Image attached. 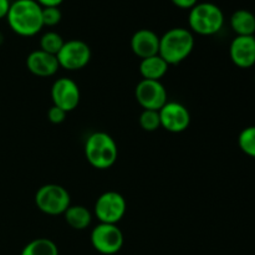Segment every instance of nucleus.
Returning <instances> with one entry per match:
<instances>
[{
  "mask_svg": "<svg viewBox=\"0 0 255 255\" xmlns=\"http://www.w3.org/2000/svg\"><path fill=\"white\" fill-rule=\"evenodd\" d=\"M9 27L19 36H35L44 27L42 7L35 0H15L6 15Z\"/></svg>",
  "mask_w": 255,
  "mask_h": 255,
  "instance_id": "f257e3e1",
  "label": "nucleus"
},
{
  "mask_svg": "<svg viewBox=\"0 0 255 255\" xmlns=\"http://www.w3.org/2000/svg\"><path fill=\"white\" fill-rule=\"evenodd\" d=\"M194 49V36L186 27H172L159 36L158 55L168 65L183 62Z\"/></svg>",
  "mask_w": 255,
  "mask_h": 255,
  "instance_id": "f03ea898",
  "label": "nucleus"
},
{
  "mask_svg": "<svg viewBox=\"0 0 255 255\" xmlns=\"http://www.w3.org/2000/svg\"><path fill=\"white\" fill-rule=\"evenodd\" d=\"M85 157L94 168H111L119 157L116 141L107 132H94L85 142Z\"/></svg>",
  "mask_w": 255,
  "mask_h": 255,
  "instance_id": "7ed1b4c3",
  "label": "nucleus"
},
{
  "mask_svg": "<svg viewBox=\"0 0 255 255\" xmlns=\"http://www.w3.org/2000/svg\"><path fill=\"white\" fill-rule=\"evenodd\" d=\"M189 30L201 36L218 34L224 25V14L221 7L213 2H198L189 10Z\"/></svg>",
  "mask_w": 255,
  "mask_h": 255,
  "instance_id": "20e7f679",
  "label": "nucleus"
},
{
  "mask_svg": "<svg viewBox=\"0 0 255 255\" xmlns=\"http://www.w3.org/2000/svg\"><path fill=\"white\" fill-rule=\"evenodd\" d=\"M35 204L40 212L47 216H60L71 206V198L66 188L60 184L49 183L37 189Z\"/></svg>",
  "mask_w": 255,
  "mask_h": 255,
  "instance_id": "39448f33",
  "label": "nucleus"
},
{
  "mask_svg": "<svg viewBox=\"0 0 255 255\" xmlns=\"http://www.w3.org/2000/svg\"><path fill=\"white\" fill-rule=\"evenodd\" d=\"M127 203L125 197L116 191H107L96 199L94 213L100 223L117 224L125 217Z\"/></svg>",
  "mask_w": 255,
  "mask_h": 255,
  "instance_id": "423d86ee",
  "label": "nucleus"
},
{
  "mask_svg": "<svg viewBox=\"0 0 255 255\" xmlns=\"http://www.w3.org/2000/svg\"><path fill=\"white\" fill-rule=\"evenodd\" d=\"M90 241L95 251L100 254L114 255L124 247V233L117 224L99 223L92 229Z\"/></svg>",
  "mask_w": 255,
  "mask_h": 255,
  "instance_id": "0eeeda50",
  "label": "nucleus"
},
{
  "mask_svg": "<svg viewBox=\"0 0 255 255\" xmlns=\"http://www.w3.org/2000/svg\"><path fill=\"white\" fill-rule=\"evenodd\" d=\"M56 57L60 67L69 71H77L87 66L90 62L91 49L82 40L72 39L64 42Z\"/></svg>",
  "mask_w": 255,
  "mask_h": 255,
  "instance_id": "6e6552de",
  "label": "nucleus"
},
{
  "mask_svg": "<svg viewBox=\"0 0 255 255\" xmlns=\"http://www.w3.org/2000/svg\"><path fill=\"white\" fill-rule=\"evenodd\" d=\"M134 97L143 110L159 111L168 102L166 87L161 81L153 80L142 79L134 89Z\"/></svg>",
  "mask_w": 255,
  "mask_h": 255,
  "instance_id": "1a4fd4ad",
  "label": "nucleus"
},
{
  "mask_svg": "<svg viewBox=\"0 0 255 255\" xmlns=\"http://www.w3.org/2000/svg\"><path fill=\"white\" fill-rule=\"evenodd\" d=\"M51 99L55 106L60 107L67 114L74 111L81 100L79 85L69 77H60L51 86Z\"/></svg>",
  "mask_w": 255,
  "mask_h": 255,
  "instance_id": "9d476101",
  "label": "nucleus"
},
{
  "mask_svg": "<svg viewBox=\"0 0 255 255\" xmlns=\"http://www.w3.org/2000/svg\"><path fill=\"white\" fill-rule=\"evenodd\" d=\"M161 127L172 133H181L191 125V114L184 105L168 101L159 110Z\"/></svg>",
  "mask_w": 255,
  "mask_h": 255,
  "instance_id": "9b49d317",
  "label": "nucleus"
},
{
  "mask_svg": "<svg viewBox=\"0 0 255 255\" xmlns=\"http://www.w3.org/2000/svg\"><path fill=\"white\" fill-rule=\"evenodd\" d=\"M232 62L241 69H249L255 65L254 36H236L229 46Z\"/></svg>",
  "mask_w": 255,
  "mask_h": 255,
  "instance_id": "f8f14e48",
  "label": "nucleus"
},
{
  "mask_svg": "<svg viewBox=\"0 0 255 255\" xmlns=\"http://www.w3.org/2000/svg\"><path fill=\"white\" fill-rule=\"evenodd\" d=\"M26 67L37 77H51L59 71L60 65L55 55L47 54L42 50L31 51L26 57Z\"/></svg>",
  "mask_w": 255,
  "mask_h": 255,
  "instance_id": "ddd939ff",
  "label": "nucleus"
},
{
  "mask_svg": "<svg viewBox=\"0 0 255 255\" xmlns=\"http://www.w3.org/2000/svg\"><path fill=\"white\" fill-rule=\"evenodd\" d=\"M131 50L141 60L158 55L159 36L151 29H139L132 35Z\"/></svg>",
  "mask_w": 255,
  "mask_h": 255,
  "instance_id": "4468645a",
  "label": "nucleus"
},
{
  "mask_svg": "<svg viewBox=\"0 0 255 255\" xmlns=\"http://www.w3.org/2000/svg\"><path fill=\"white\" fill-rule=\"evenodd\" d=\"M231 27L237 36H254L255 15L247 9H239L232 14Z\"/></svg>",
  "mask_w": 255,
  "mask_h": 255,
  "instance_id": "2eb2a0df",
  "label": "nucleus"
},
{
  "mask_svg": "<svg viewBox=\"0 0 255 255\" xmlns=\"http://www.w3.org/2000/svg\"><path fill=\"white\" fill-rule=\"evenodd\" d=\"M168 67L169 65L159 55H154V56L141 60L138 69L143 80L159 81L167 74Z\"/></svg>",
  "mask_w": 255,
  "mask_h": 255,
  "instance_id": "dca6fc26",
  "label": "nucleus"
},
{
  "mask_svg": "<svg viewBox=\"0 0 255 255\" xmlns=\"http://www.w3.org/2000/svg\"><path fill=\"white\" fill-rule=\"evenodd\" d=\"M65 222L67 226L75 231H85L89 228L92 222V213L85 206H70L64 213Z\"/></svg>",
  "mask_w": 255,
  "mask_h": 255,
  "instance_id": "f3484780",
  "label": "nucleus"
},
{
  "mask_svg": "<svg viewBox=\"0 0 255 255\" xmlns=\"http://www.w3.org/2000/svg\"><path fill=\"white\" fill-rule=\"evenodd\" d=\"M20 255H59V248L49 238H36L22 248Z\"/></svg>",
  "mask_w": 255,
  "mask_h": 255,
  "instance_id": "a211bd4d",
  "label": "nucleus"
},
{
  "mask_svg": "<svg viewBox=\"0 0 255 255\" xmlns=\"http://www.w3.org/2000/svg\"><path fill=\"white\" fill-rule=\"evenodd\" d=\"M64 39L56 31H47L40 37V50L56 56L64 45Z\"/></svg>",
  "mask_w": 255,
  "mask_h": 255,
  "instance_id": "6ab92c4d",
  "label": "nucleus"
},
{
  "mask_svg": "<svg viewBox=\"0 0 255 255\" xmlns=\"http://www.w3.org/2000/svg\"><path fill=\"white\" fill-rule=\"evenodd\" d=\"M238 146L243 153L255 158V126L246 127L239 133Z\"/></svg>",
  "mask_w": 255,
  "mask_h": 255,
  "instance_id": "aec40b11",
  "label": "nucleus"
},
{
  "mask_svg": "<svg viewBox=\"0 0 255 255\" xmlns=\"http://www.w3.org/2000/svg\"><path fill=\"white\" fill-rule=\"evenodd\" d=\"M139 126L143 131L154 132L161 127V119H159V112L154 110H143L139 115Z\"/></svg>",
  "mask_w": 255,
  "mask_h": 255,
  "instance_id": "412c9836",
  "label": "nucleus"
},
{
  "mask_svg": "<svg viewBox=\"0 0 255 255\" xmlns=\"http://www.w3.org/2000/svg\"><path fill=\"white\" fill-rule=\"evenodd\" d=\"M62 19V12L59 6L42 7V24L44 26H56Z\"/></svg>",
  "mask_w": 255,
  "mask_h": 255,
  "instance_id": "4be33fe9",
  "label": "nucleus"
},
{
  "mask_svg": "<svg viewBox=\"0 0 255 255\" xmlns=\"http://www.w3.org/2000/svg\"><path fill=\"white\" fill-rule=\"evenodd\" d=\"M66 116L67 112L64 111L62 109H60V107L55 106V105H52L49 109V111H47V119H49V121L54 125L62 124V122L66 120Z\"/></svg>",
  "mask_w": 255,
  "mask_h": 255,
  "instance_id": "5701e85b",
  "label": "nucleus"
},
{
  "mask_svg": "<svg viewBox=\"0 0 255 255\" xmlns=\"http://www.w3.org/2000/svg\"><path fill=\"white\" fill-rule=\"evenodd\" d=\"M174 6L183 10H191L192 7L198 4V0H171Z\"/></svg>",
  "mask_w": 255,
  "mask_h": 255,
  "instance_id": "b1692460",
  "label": "nucleus"
},
{
  "mask_svg": "<svg viewBox=\"0 0 255 255\" xmlns=\"http://www.w3.org/2000/svg\"><path fill=\"white\" fill-rule=\"evenodd\" d=\"M10 5H11L10 0H0V19L6 17L10 9Z\"/></svg>",
  "mask_w": 255,
  "mask_h": 255,
  "instance_id": "393cba45",
  "label": "nucleus"
},
{
  "mask_svg": "<svg viewBox=\"0 0 255 255\" xmlns=\"http://www.w3.org/2000/svg\"><path fill=\"white\" fill-rule=\"evenodd\" d=\"M41 7L47 6H60L64 0H35Z\"/></svg>",
  "mask_w": 255,
  "mask_h": 255,
  "instance_id": "a878e982",
  "label": "nucleus"
},
{
  "mask_svg": "<svg viewBox=\"0 0 255 255\" xmlns=\"http://www.w3.org/2000/svg\"><path fill=\"white\" fill-rule=\"evenodd\" d=\"M4 39H5V37H4V34H2V32L0 31V46H1V45L4 44Z\"/></svg>",
  "mask_w": 255,
  "mask_h": 255,
  "instance_id": "bb28decb",
  "label": "nucleus"
},
{
  "mask_svg": "<svg viewBox=\"0 0 255 255\" xmlns=\"http://www.w3.org/2000/svg\"><path fill=\"white\" fill-rule=\"evenodd\" d=\"M254 41H255V34H254Z\"/></svg>",
  "mask_w": 255,
  "mask_h": 255,
  "instance_id": "cd10ccee",
  "label": "nucleus"
},
{
  "mask_svg": "<svg viewBox=\"0 0 255 255\" xmlns=\"http://www.w3.org/2000/svg\"><path fill=\"white\" fill-rule=\"evenodd\" d=\"M254 80H255V76H254Z\"/></svg>",
  "mask_w": 255,
  "mask_h": 255,
  "instance_id": "c85d7f7f",
  "label": "nucleus"
}]
</instances>
